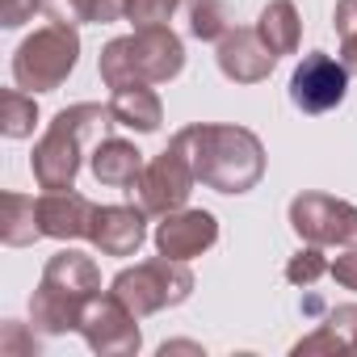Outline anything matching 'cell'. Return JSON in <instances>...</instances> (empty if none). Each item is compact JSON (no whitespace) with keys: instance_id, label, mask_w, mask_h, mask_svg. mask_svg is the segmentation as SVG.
Listing matches in <instances>:
<instances>
[{"instance_id":"6da1fadb","label":"cell","mask_w":357,"mask_h":357,"mask_svg":"<svg viewBox=\"0 0 357 357\" xmlns=\"http://www.w3.org/2000/svg\"><path fill=\"white\" fill-rule=\"evenodd\" d=\"M172 143L190 155L198 181H206L219 194H244L265 172V151L257 135L244 126H190Z\"/></svg>"},{"instance_id":"7a4b0ae2","label":"cell","mask_w":357,"mask_h":357,"mask_svg":"<svg viewBox=\"0 0 357 357\" xmlns=\"http://www.w3.org/2000/svg\"><path fill=\"white\" fill-rule=\"evenodd\" d=\"M181 68H185L181 38H176L172 30H164V26H143L139 34L109 43L105 55H101V80L109 89L160 84V80H172Z\"/></svg>"},{"instance_id":"3957f363","label":"cell","mask_w":357,"mask_h":357,"mask_svg":"<svg viewBox=\"0 0 357 357\" xmlns=\"http://www.w3.org/2000/svg\"><path fill=\"white\" fill-rule=\"evenodd\" d=\"M97 290H101L97 265H93L89 257H80V252H59V257L47 265L43 290L34 294V319H38L47 332L80 328L84 307L93 303Z\"/></svg>"},{"instance_id":"277c9868","label":"cell","mask_w":357,"mask_h":357,"mask_svg":"<svg viewBox=\"0 0 357 357\" xmlns=\"http://www.w3.org/2000/svg\"><path fill=\"white\" fill-rule=\"evenodd\" d=\"M105 118H114V114L101 105H76L51 122V130L43 135V143L34 151V176L43 190H72L76 168H80V147L93 135V126Z\"/></svg>"},{"instance_id":"5b68a950","label":"cell","mask_w":357,"mask_h":357,"mask_svg":"<svg viewBox=\"0 0 357 357\" xmlns=\"http://www.w3.org/2000/svg\"><path fill=\"white\" fill-rule=\"evenodd\" d=\"M76 55H80L76 30L51 22L47 30H38L34 38L22 43V51L13 59V76L26 93H51L68 80V72L76 68Z\"/></svg>"},{"instance_id":"8992f818","label":"cell","mask_w":357,"mask_h":357,"mask_svg":"<svg viewBox=\"0 0 357 357\" xmlns=\"http://www.w3.org/2000/svg\"><path fill=\"white\" fill-rule=\"evenodd\" d=\"M190 290H194V273L185 269V261H172V257L135 265V269H126V273L114 278V294H118L135 315H151V311H160V307L185 303Z\"/></svg>"},{"instance_id":"52a82bcc","label":"cell","mask_w":357,"mask_h":357,"mask_svg":"<svg viewBox=\"0 0 357 357\" xmlns=\"http://www.w3.org/2000/svg\"><path fill=\"white\" fill-rule=\"evenodd\" d=\"M194 181H198V172H194L190 155L172 143L164 155H155L151 164H143L139 181H135L130 190H139V206H143V211L168 215V211H176V206H185Z\"/></svg>"},{"instance_id":"ba28073f","label":"cell","mask_w":357,"mask_h":357,"mask_svg":"<svg viewBox=\"0 0 357 357\" xmlns=\"http://www.w3.org/2000/svg\"><path fill=\"white\" fill-rule=\"evenodd\" d=\"M290 223L307 244H349L357 248V211L328 194H303L290 202Z\"/></svg>"},{"instance_id":"9c48e42d","label":"cell","mask_w":357,"mask_h":357,"mask_svg":"<svg viewBox=\"0 0 357 357\" xmlns=\"http://www.w3.org/2000/svg\"><path fill=\"white\" fill-rule=\"evenodd\" d=\"M344 89H349V68L336 63L324 51L303 55V63L290 76V101L303 114H328V109H336L344 101Z\"/></svg>"},{"instance_id":"30bf717a","label":"cell","mask_w":357,"mask_h":357,"mask_svg":"<svg viewBox=\"0 0 357 357\" xmlns=\"http://www.w3.org/2000/svg\"><path fill=\"white\" fill-rule=\"evenodd\" d=\"M135 311L109 294V298H97L84 307V319H80V332L89 336V344L97 353H139V328H135Z\"/></svg>"},{"instance_id":"8fae6325","label":"cell","mask_w":357,"mask_h":357,"mask_svg":"<svg viewBox=\"0 0 357 357\" xmlns=\"http://www.w3.org/2000/svg\"><path fill=\"white\" fill-rule=\"evenodd\" d=\"M215 240H219V223L206 211H176V215H164V223L155 227V248L160 257H172V261L202 257Z\"/></svg>"},{"instance_id":"7c38bea8","label":"cell","mask_w":357,"mask_h":357,"mask_svg":"<svg viewBox=\"0 0 357 357\" xmlns=\"http://www.w3.org/2000/svg\"><path fill=\"white\" fill-rule=\"evenodd\" d=\"M273 63H278V55H273V51L265 47V38L252 34V30H227V34L219 38V68H223V76L236 80V84H257V80H265V76L273 72Z\"/></svg>"},{"instance_id":"4fadbf2b","label":"cell","mask_w":357,"mask_h":357,"mask_svg":"<svg viewBox=\"0 0 357 357\" xmlns=\"http://www.w3.org/2000/svg\"><path fill=\"white\" fill-rule=\"evenodd\" d=\"M93 211H97V206H89L80 194H72V190H51V194L38 202L34 219H38V231H43V236L76 240V236H89Z\"/></svg>"},{"instance_id":"5bb4252c","label":"cell","mask_w":357,"mask_h":357,"mask_svg":"<svg viewBox=\"0 0 357 357\" xmlns=\"http://www.w3.org/2000/svg\"><path fill=\"white\" fill-rule=\"evenodd\" d=\"M89 240L109 257H130L143 244V211H135V206H101V211H93Z\"/></svg>"},{"instance_id":"9a60e30c","label":"cell","mask_w":357,"mask_h":357,"mask_svg":"<svg viewBox=\"0 0 357 357\" xmlns=\"http://www.w3.org/2000/svg\"><path fill=\"white\" fill-rule=\"evenodd\" d=\"M143 172V151L126 139H101L97 151H93V176L101 185H114V190H126L139 181Z\"/></svg>"},{"instance_id":"2e32d148","label":"cell","mask_w":357,"mask_h":357,"mask_svg":"<svg viewBox=\"0 0 357 357\" xmlns=\"http://www.w3.org/2000/svg\"><path fill=\"white\" fill-rule=\"evenodd\" d=\"M109 114H114V122L135 126L143 135L147 130H160V97L147 84H122V89H114Z\"/></svg>"},{"instance_id":"e0dca14e","label":"cell","mask_w":357,"mask_h":357,"mask_svg":"<svg viewBox=\"0 0 357 357\" xmlns=\"http://www.w3.org/2000/svg\"><path fill=\"white\" fill-rule=\"evenodd\" d=\"M298 30H303V22H298V13H294L290 0H269L265 13H261V26H257V34L265 38V47L273 55L298 51Z\"/></svg>"},{"instance_id":"ac0fdd59","label":"cell","mask_w":357,"mask_h":357,"mask_svg":"<svg viewBox=\"0 0 357 357\" xmlns=\"http://www.w3.org/2000/svg\"><path fill=\"white\" fill-rule=\"evenodd\" d=\"M38 9L59 26H80V22H114V17H122L126 0H38Z\"/></svg>"},{"instance_id":"d6986e66","label":"cell","mask_w":357,"mask_h":357,"mask_svg":"<svg viewBox=\"0 0 357 357\" xmlns=\"http://www.w3.org/2000/svg\"><path fill=\"white\" fill-rule=\"evenodd\" d=\"M332 344H336V353H357V307H336V311H332V319H328V328H324V332H315L311 340L294 344V353L332 349Z\"/></svg>"},{"instance_id":"ffe728a7","label":"cell","mask_w":357,"mask_h":357,"mask_svg":"<svg viewBox=\"0 0 357 357\" xmlns=\"http://www.w3.org/2000/svg\"><path fill=\"white\" fill-rule=\"evenodd\" d=\"M190 30L211 43V38H223L231 30V17H227V5L223 0H194L190 5Z\"/></svg>"},{"instance_id":"44dd1931","label":"cell","mask_w":357,"mask_h":357,"mask_svg":"<svg viewBox=\"0 0 357 357\" xmlns=\"http://www.w3.org/2000/svg\"><path fill=\"white\" fill-rule=\"evenodd\" d=\"M34 122H38L34 101H26L22 93H5V135L9 139H22V135L34 130Z\"/></svg>"},{"instance_id":"7402d4cb","label":"cell","mask_w":357,"mask_h":357,"mask_svg":"<svg viewBox=\"0 0 357 357\" xmlns=\"http://www.w3.org/2000/svg\"><path fill=\"white\" fill-rule=\"evenodd\" d=\"M181 0H126V17L143 30V26H164L172 17V9Z\"/></svg>"},{"instance_id":"603a6c76","label":"cell","mask_w":357,"mask_h":357,"mask_svg":"<svg viewBox=\"0 0 357 357\" xmlns=\"http://www.w3.org/2000/svg\"><path fill=\"white\" fill-rule=\"evenodd\" d=\"M328 269V261H324V252H319V244H311L307 252H298L290 265H286V278L294 282V286H311L319 273Z\"/></svg>"},{"instance_id":"cb8c5ba5","label":"cell","mask_w":357,"mask_h":357,"mask_svg":"<svg viewBox=\"0 0 357 357\" xmlns=\"http://www.w3.org/2000/svg\"><path fill=\"white\" fill-rule=\"evenodd\" d=\"M332 278H336L344 290H357V248H349L344 257H336V265H332Z\"/></svg>"},{"instance_id":"d4e9b609","label":"cell","mask_w":357,"mask_h":357,"mask_svg":"<svg viewBox=\"0 0 357 357\" xmlns=\"http://www.w3.org/2000/svg\"><path fill=\"white\" fill-rule=\"evenodd\" d=\"M332 22H336V34L340 38H353L357 34V0H340L336 13H332Z\"/></svg>"},{"instance_id":"484cf974","label":"cell","mask_w":357,"mask_h":357,"mask_svg":"<svg viewBox=\"0 0 357 357\" xmlns=\"http://www.w3.org/2000/svg\"><path fill=\"white\" fill-rule=\"evenodd\" d=\"M340 63L349 68V76H357V34L344 38V55H340Z\"/></svg>"}]
</instances>
